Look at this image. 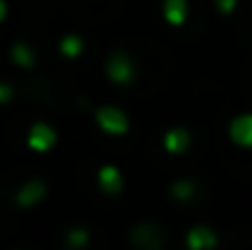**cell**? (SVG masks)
<instances>
[{
	"instance_id": "cell-1",
	"label": "cell",
	"mask_w": 252,
	"mask_h": 250,
	"mask_svg": "<svg viewBox=\"0 0 252 250\" xmlns=\"http://www.w3.org/2000/svg\"><path fill=\"white\" fill-rule=\"evenodd\" d=\"M95 123L110 138H120V135H127L130 133V118L118 106H100L95 110Z\"/></svg>"
},
{
	"instance_id": "cell-2",
	"label": "cell",
	"mask_w": 252,
	"mask_h": 250,
	"mask_svg": "<svg viewBox=\"0 0 252 250\" xmlns=\"http://www.w3.org/2000/svg\"><path fill=\"white\" fill-rule=\"evenodd\" d=\"M105 76L113 83H118V86L132 83L135 81V64H132V59L127 54H123V52L110 54L108 62H105Z\"/></svg>"
},
{
	"instance_id": "cell-3",
	"label": "cell",
	"mask_w": 252,
	"mask_h": 250,
	"mask_svg": "<svg viewBox=\"0 0 252 250\" xmlns=\"http://www.w3.org/2000/svg\"><path fill=\"white\" fill-rule=\"evenodd\" d=\"M57 143H59L57 130L49 123H44V120L32 123V128L27 130V147L32 152H49Z\"/></svg>"
},
{
	"instance_id": "cell-4",
	"label": "cell",
	"mask_w": 252,
	"mask_h": 250,
	"mask_svg": "<svg viewBox=\"0 0 252 250\" xmlns=\"http://www.w3.org/2000/svg\"><path fill=\"white\" fill-rule=\"evenodd\" d=\"M95 179H98V186L105 196H118L125 186V179H123V172L115 165H100L95 172Z\"/></svg>"
},
{
	"instance_id": "cell-5",
	"label": "cell",
	"mask_w": 252,
	"mask_h": 250,
	"mask_svg": "<svg viewBox=\"0 0 252 250\" xmlns=\"http://www.w3.org/2000/svg\"><path fill=\"white\" fill-rule=\"evenodd\" d=\"M44 196H47V184H44L42 179H30V181H25V184L17 189L15 201H17V206H22V209H32V206H37Z\"/></svg>"
},
{
	"instance_id": "cell-6",
	"label": "cell",
	"mask_w": 252,
	"mask_h": 250,
	"mask_svg": "<svg viewBox=\"0 0 252 250\" xmlns=\"http://www.w3.org/2000/svg\"><path fill=\"white\" fill-rule=\"evenodd\" d=\"M191 145V135L186 128H169L162 138V147L167 150L169 155H184Z\"/></svg>"
},
{
	"instance_id": "cell-7",
	"label": "cell",
	"mask_w": 252,
	"mask_h": 250,
	"mask_svg": "<svg viewBox=\"0 0 252 250\" xmlns=\"http://www.w3.org/2000/svg\"><path fill=\"white\" fill-rule=\"evenodd\" d=\"M218 243L216 233L208 228V226H193L189 233H186V246L191 250H208Z\"/></svg>"
},
{
	"instance_id": "cell-8",
	"label": "cell",
	"mask_w": 252,
	"mask_h": 250,
	"mask_svg": "<svg viewBox=\"0 0 252 250\" xmlns=\"http://www.w3.org/2000/svg\"><path fill=\"white\" fill-rule=\"evenodd\" d=\"M230 138H233V143H238L243 147H252V113L238 115L230 123Z\"/></svg>"
},
{
	"instance_id": "cell-9",
	"label": "cell",
	"mask_w": 252,
	"mask_h": 250,
	"mask_svg": "<svg viewBox=\"0 0 252 250\" xmlns=\"http://www.w3.org/2000/svg\"><path fill=\"white\" fill-rule=\"evenodd\" d=\"M162 17L169 25H184L189 17V0H162Z\"/></svg>"
},
{
	"instance_id": "cell-10",
	"label": "cell",
	"mask_w": 252,
	"mask_h": 250,
	"mask_svg": "<svg viewBox=\"0 0 252 250\" xmlns=\"http://www.w3.org/2000/svg\"><path fill=\"white\" fill-rule=\"evenodd\" d=\"M84 37L81 35H64L62 39H59V52L66 57V59H76V57H81L84 54Z\"/></svg>"
},
{
	"instance_id": "cell-11",
	"label": "cell",
	"mask_w": 252,
	"mask_h": 250,
	"mask_svg": "<svg viewBox=\"0 0 252 250\" xmlns=\"http://www.w3.org/2000/svg\"><path fill=\"white\" fill-rule=\"evenodd\" d=\"M10 57H12V62L17 64V67H22V69H32L34 67V62H37V57H34V52L25 44V42H17V44H12V49H10Z\"/></svg>"
},
{
	"instance_id": "cell-12",
	"label": "cell",
	"mask_w": 252,
	"mask_h": 250,
	"mask_svg": "<svg viewBox=\"0 0 252 250\" xmlns=\"http://www.w3.org/2000/svg\"><path fill=\"white\" fill-rule=\"evenodd\" d=\"M193 191H196V186H193L189 179H179V181L171 184V196L179 199V201H189V199L193 196Z\"/></svg>"
},
{
	"instance_id": "cell-13",
	"label": "cell",
	"mask_w": 252,
	"mask_h": 250,
	"mask_svg": "<svg viewBox=\"0 0 252 250\" xmlns=\"http://www.w3.org/2000/svg\"><path fill=\"white\" fill-rule=\"evenodd\" d=\"M86 241H88V233H86L84 228H74V231H69V243H71L74 248L86 246Z\"/></svg>"
},
{
	"instance_id": "cell-14",
	"label": "cell",
	"mask_w": 252,
	"mask_h": 250,
	"mask_svg": "<svg viewBox=\"0 0 252 250\" xmlns=\"http://www.w3.org/2000/svg\"><path fill=\"white\" fill-rule=\"evenodd\" d=\"M12 98V86L10 83H0V103H7Z\"/></svg>"
},
{
	"instance_id": "cell-15",
	"label": "cell",
	"mask_w": 252,
	"mask_h": 250,
	"mask_svg": "<svg viewBox=\"0 0 252 250\" xmlns=\"http://www.w3.org/2000/svg\"><path fill=\"white\" fill-rule=\"evenodd\" d=\"M216 5H218L223 12H230V10H233V5H235V0H216Z\"/></svg>"
},
{
	"instance_id": "cell-16",
	"label": "cell",
	"mask_w": 252,
	"mask_h": 250,
	"mask_svg": "<svg viewBox=\"0 0 252 250\" xmlns=\"http://www.w3.org/2000/svg\"><path fill=\"white\" fill-rule=\"evenodd\" d=\"M5 17H7V2H5V0H0V22H2Z\"/></svg>"
}]
</instances>
